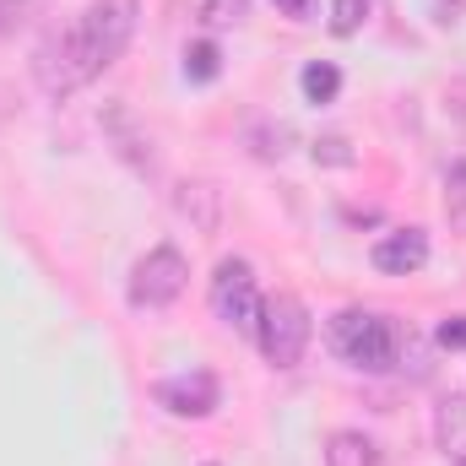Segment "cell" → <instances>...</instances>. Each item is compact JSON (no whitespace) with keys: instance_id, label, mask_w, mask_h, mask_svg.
<instances>
[{"instance_id":"cell-1","label":"cell","mask_w":466,"mask_h":466,"mask_svg":"<svg viewBox=\"0 0 466 466\" xmlns=\"http://www.w3.org/2000/svg\"><path fill=\"white\" fill-rule=\"evenodd\" d=\"M136 16H141L136 0H93V5L71 22L66 38H49V44L38 49L33 71H38L44 93H49V98H66V93L87 87L93 76H104L119 55L130 49Z\"/></svg>"},{"instance_id":"cell-4","label":"cell","mask_w":466,"mask_h":466,"mask_svg":"<svg viewBox=\"0 0 466 466\" xmlns=\"http://www.w3.org/2000/svg\"><path fill=\"white\" fill-rule=\"evenodd\" d=\"M185 282H190L185 255H179L174 244H157V249H147V255L136 260V271H130V304H136V309H168V304L185 293Z\"/></svg>"},{"instance_id":"cell-16","label":"cell","mask_w":466,"mask_h":466,"mask_svg":"<svg viewBox=\"0 0 466 466\" xmlns=\"http://www.w3.org/2000/svg\"><path fill=\"white\" fill-rule=\"evenodd\" d=\"M244 11H249V0H201L207 27H233V22H244Z\"/></svg>"},{"instance_id":"cell-8","label":"cell","mask_w":466,"mask_h":466,"mask_svg":"<svg viewBox=\"0 0 466 466\" xmlns=\"http://www.w3.org/2000/svg\"><path fill=\"white\" fill-rule=\"evenodd\" d=\"M434 445L445 461L466 466V396H445L434 407Z\"/></svg>"},{"instance_id":"cell-15","label":"cell","mask_w":466,"mask_h":466,"mask_svg":"<svg viewBox=\"0 0 466 466\" xmlns=\"http://www.w3.org/2000/svg\"><path fill=\"white\" fill-rule=\"evenodd\" d=\"M445 212L461 223L466 218V157H456L451 168H445Z\"/></svg>"},{"instance_id":"cell-5","label":"cell","mask_w":466,"mask_h":466,"mask_svg":"<svg viewBox=\"0 0 466 466\" xmlns=\"http://www.w3.org/2000/svg\"><path fill=\"white\" fill-rule=\"evenodd\" d=\"M260 288H255V271H249V260H218V271H212V309H218V320H228L233 331H249L255 337V326H260Z\"/></svg>"},{"instance_id":"cell-18","label":"cell","mask_w":466,"mask_h":466,"mask_svg":"<svg viewBox=\"0 0 466 466\" xmlns=\"http://www.w3.org/2000/svg\"><path fill=\"white\" fill-rule=\"evenodd\" d=\"M271 5H277V11H288V16H304L315 0H271Z\"/></svg>"},{"instance_id":"cell-9","label":"cell","mask_w":466,"mask_h":466,"mask_svg":"<svg viewBox=\"0 0 466 466\" xmlns=\"http://www.w3.org/2000/svg\"><path fill=\"white\" fill-rule=\"evenodd\" d=\"M326 466H380V445L358 429H337L326 440Z\"/></svg>"},{"instance_id":"cell-6","label":"cell","mask_w":466,"mask_h":466,"mask_svg":"<svg viewBox=\"0 0 466 466\" xmlns=\"http://www.w3.org/2000/svg\"><path fill=\"white\" fill-rule=\"evenodd\" d=\"M152 396H157V407H168L174 418H212V412L223 407V385H218V374H207V369L168 374V380L152 385Z\"/></svg>"},{"instance_id":"cell-2","label":"cell","mask_w":466,"mask_h":466,"mask_svg":"<svg viewBox=\"0 0 466 466\" xmlns=\"http://www.w3.org/2000/svg\"><path fill=\"white\" fill-rule=\"evenodd\" d=\"M331 348L342 352L352 369H363V374H385V369H396V358L407 348V331H401L390 315L342 309V315L331 320Z\"/></svg>"},{"instance_id":"cell-14","label":"cell","mask_w":466,"mask_h":466,"mask_svg":"<svg viewBox=\"0 0 466 466\" xmlns=\"http://www.w3.org/2000/svg\"><path fill=\"white\" fill-rule=\"evenodd\" d=\"M309 152H315V163H326V168H352V163H358V152L348 147V136H320Z\"/></svg>"},{"instance_id":"cell-13","label":"cell","mask_w":466,"mask_h":466,"mask_svg":"<svg viewBox=\"0 0 466 466\" xmlns=\"http://www.w3.org/2000/svg\"><path fill=\"white\" fill-rule=\"evenodd\" d=\"M363 22H369V0H331V33L337 38H352Z\"/></svg>"},{"instance_id":"cell-17","label":"cell","mask_w":466,"mask_h":466,"mask_svg":"<svg viewBox=\"0 0 466 466\" xmlns=\"http://www.w3.org/2000/svg\"><path fill=\"white\" fill-rule=\"evenodd\" d=\"M440 348H451V352L466 348V315H451V320L440 326Z\"/></svg>"},{"instance_id":"cell-3","label":"cell","mask_w":466,"mask_h":466,"mask_svg":"<svg viewBox=\"0 0 466 466\" xmlns=\"http://www.w3.org/2000/svg\"><path fill=\"white\" fill-rule=\"evenodd\" d=\"M309 309L293 299V293H277L260 304V326H255V342L266 352L271 369H299V358L309 348Z\"/></svg>"},{"instance_id":"cell-10","label":"cell","mask_w":466,"mask_h":466,"mask_svg":"<svg viewBox=\"0 0 466 466\" xmlns=\"http://www.w3.org/2000/svg\"><path fill=\"white\" fill-rule=\"evenodd\" d=\"M299 93H304L309 104H331V98L342 93V71H337L331 60H309V66L299 71Z\"/></svg>"},{"instance_id":"cell-7","label":"cell","mask_w":466,"mask_h":466,"mask_svg":"<svg viewBox=\"0 0 466 466\" xmlns=\"http://www.w3.org/2000/svg\"><path fill=\"white\" fill-rule=\"evenodd\" d=\"M369 260H374V271H385V277H412V271H423L429 266V233L423 228H390L374 238V249H369Z\"/></svg>"},{"instance_id":"cell-12","label":"cell","mask_w":466,"mask_h":466,"mask_svg":"<svg viewBox=\"0 0 466 466\" xmlns=\"http://www.w3.org/2000/svg\"><path fill=\"white\" fill-rule=\"evenodd\" d=\"M218 71H223V49H218L212 38H196V44L185 49V76H190V82H218Z\"/></svg>"},{"instance_id":"cell-11","label":"cell","mask_w":466,"mask_h":466,"mask_svg":"<svg viewBox=\"0 0 466 466\" xmlns=\"http://www.w3.org/2000/svg\"><path fill=\"white\" fill-rule=\"evenodd\" d=\"M179 212H185L201 233H212L218 228V190L201 185V179H196V185H179Z\"/></svg>"}]
</instances>
